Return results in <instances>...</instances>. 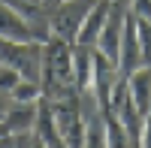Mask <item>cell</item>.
Listing matches in <instances>:
<instances>
[{
    "mask_svg": "<svg viewBox=\"0 0 151 148\" xmlns=\"http://www.w3.org/2000/svg\"><path fill=\"white\" fill-rule=\"evenodd\" d=\"M130 12L142 21H151V0H130Z\"/></svg>",
    "mask_w": 151,
    "mask_h": 148,
    "instance_id": "obj_16",
    "label": "cell"
},
{
    "mask_svg": "<svg viewBox=\"0 0 151 148\" xmlns=\"http://www.w3.org/2000/svg\"><path fill=\"white\" fill-rule=\"evenodd\" d=\"M139 148H151V112L145 115V124H142V139H139Z\"/></svg>",
    "mask_w": 151,
    "mask_h": 148,
    "instance_id": "obj_17",
    "label": "cell"
},
{
    "mask_svg": "<svg viewBox=\"0 0 151 148\" xmlns=\"http://www.w3.org/2000/svg\"><path fill=\"white\" fill-rule=\"evenodd\" d=\"M0 136H9V130H6V124L0 121Z\"/></svg>",
    "mask_w": 151,
    "mask_h": 148,
    "instance_id": "obj_21",
    "label": "cell"
},
{
    "mask_svg": "<svg viewBox=\"0 0 151 148\" xmlns=\"http://www.w3.org/2000/svg\"><path fill=\"white\" fill-rule=\"evenodd\" d=\"M0 148H18V136H0Z\"/></svg>",
    "mask_w": 151,
    "mask_h": 148,
    "instance_id": "obj_19",
    "label": "cell"
},
{
    "mask_svg": "<svg viewBox=\"0 0 151 148\" xmlns=\"http://www.w3.org/2000/svg\"><path fill=\"white\" fill-rule=\"evenodd\" d=\"M136 30H139V45H142V64L151 67V21L136 18Z\"/></svg>",
    "mask_w": 151,
    "mask_h": 148,
    "instance_id": "obj_13",
    "label": "cell"
},
{
    "mask_svg": "<svg viewBox=\"0 0 151 148\" xmlns=\"http://www.w3.org/2000/svg\"><path fill=\"white\" fill-rule=\"evenodd\" d=\"M9 106H12V97H9V94H3V91H0V121L6 118V112H9Z\"/></svg>",
    "mask_w": 151,
    "mask_h": 148,
    "instance_id": "obj_18",
    "label": "cell"
},
{
    "mask_svg": "<svg viewBox=\"0 0 151 148\" xmlns=\"http://www.w3.org/2000/svg\"><path fill=\"white\" fill-rule=\"evenodd\" d=\"M52 106V118L55 127L60 133V139L67 142V148H85V136H88V118L79 109V97H70V100H58L48 103Z\"/></svg>",
    "mask_w": 151,
    "mask_h": 148,
    "instance_id": "obj_1",
    "label": "cell"
},
{
    "mask_svg": "<svg viewBox=\"0 0 151 148\" xmlns=\"http://www.w3.org/2000/svg\"><path fill=\"white\" fill-rule=\"evenodd\" d=\"M9 97L15 103H40L42 100V88H40V82H33V79H21L15 88L9 91Z\"/></svg>",
    "mask_w": 151,
    "mask_h": 148,
    "instance_id": "obj_12",
    "label": "cell"
},
{
    "mask_svg": "<svg viewBox=\"0 0 151 148\" xmlns=\"http://www.w3.org/2000/svg\"><path fill=\"white\" fill-rule=\"evenodd\" d=\"M73 73H76V91L88 94L94 88V48L73 42Z\"/></svg>",
    "mask_w": 151,
    "mask_h": 148,
    "instance_id": "obj_9",
    "label": "cell"
},
{
    "mask_svg": "<svg viewBox=\"0 0 151 148\" xmlns=\"http://www.w3.org/2000/svg\"><path fill=\"white\" fill-rule=\"evenodd\" d=\"M127 9L130 6L124 0H112V12L106 18V27L100 33V40H97V48L109 60H115V64H118V55H121V33H124V15H127Z\"/></svg>",
    "mask_w": 151,
    "mask_h": 148,
    "instance_id": "obj_5",
    "label": "cell"
},
{
    "mask_svg": "<svg viewBox=\"0 0 151 148\" xmlns=\"http://www.w3.org/2000/svg\"><path fill=\"white\" fill-rule=\"evenodd\" d=\"M36 121H40V103H15L12 100L3 124L9 130V136H33Z\"/></svg>",
    "mask_w": 151,
    "mask_h": 148,
    "instance_id": "obj_7",
    "label": "cell"
},
{
    "mask_svg": "<svg viewBox=\"0 0 151 148\" xmlns=\"http://www.w3.org/2000/svg\"><path fill=\"white\" fill-rule=\"evenodd\" d=\"M97 0H64V3L52 6V15H48V33L60 36V40L73 42L76 33H79L85 15L91 12V6Z\"/></svg>",
    "mask_w": 151,
    "mask_h": 148,
    "instance_id": "obj_3",
    "label": "cell"
},
{
    "mask_svg": "<svg viewBox=\"0 0 151 148\" xmlns=\"http://www.w3.org/2000/svg\"><path fill=\"white\" fill-rule=\"evenodd\" d=\"M27 148H45V145H42V139L33 133V136H30V142H27Z\"/></svg>",
    "mask_w": 151,
    "mask_h": 148,
    "instance_id": "obj_20",
    "label": "cell"
},
{
    "mask_svg": "<svg viewBox=\"0 0 151 148\" xmlns=\"http://www.w3.org/2000/svg\"><path fill=\"white\" fill-rule=\"evenodd\" d=\"M103 130H106V148H133L130 133L124 130L115 112H103Z\"/></svg>",
    "mask_w": 151,
    "mask_h": 148,
    "instance_id": "obj_11",
    "label": "cell"
},
{
    "mask_svg": "<svg viewBox=\"0 0 151 148\" xmlns=\"http://www.w3.org/2000/svg\"><path fill=\"white\" fill-rule=\"evenodd\" d=\"M109 12H112V0H97V3L91 6V12L85 15V21H82V27H79V33H76L73 42L97 48V40H100V33H103V27H106Z\"/></svg>",
    "mask_w": 151,
    "mask_h": 148,
    "instance_id": "obj_8",
    "label": "cell"
},
{
    "mask_svg": "<svg viewBox=\"0 0 151 148\" xmlns=\"http://www.w3.org/2000/svg\"><path fill=\"white\" fill-rule=\"evenodd\" d=\"M0 40H9V42H45V36L21 12H15L9 3L0 0Z\"/></svg>",
    "mask_w": 151,
    "mask_h": 148,
    "instance_id": "obj_4",
    "label": "cell"
},
{
    "mask_svg": "<svg viewBox=\"0 0 151 148\" xmlns=\"http://www.w3.org/2000/svg\"><path fill=\"white\" fill-rule=\"evenodd\" d=\"M85 148H106V130H103V124H100V121H88Z\"/></svg>",
    "mask_w": 151,
    "mask_h": 148,
    "instance_id": "obj_14",
    "label": "cell"
},
{
    "mask_svg": "<svg viewBox=\"0 0 151 148\" xmlns=\"http://www.w3.org/2000/svg\"><path fill=\"white\" fill-rule=\"evenodd\" d=\"M145 67L142 64V45H139V30H136V15L127 9L124 15V33H121V55H118V70L121 76H130L133 70Z\"/></svg>",
    "mask_w": 151,
    "mask_h": 148,
    "instance_id": "obj_6",
    "label": "cell"
},
{
    "mask_svg": "<svg viewBox=\"0 0 151 148\" xmlns=\"http://www.w3.org/2000/svg\"><path fill=\"white\" fill-rule=\"evenodd\" d=\"M0 64L21 73V79L40 82L42 70V42H9L0 40Z\"/></svg>",
    "mask_w": 151,
    "mask_h": 148,
    "instance_id": "obj_2",
    "label": "cell"
},
{
    "mask_svg": "<svg viewBox=\"0 0 151 148\" xmlns=\"http://www.w3.org/2000/svg\"><path fill=\"white\" fill-rule=\"evenodd\" d=\"M127 88H130V97H133L136 109H139L142 115H148L151 112V67L133 70L127 76Z\"/></svg>",
    "mask_w": 151,
    "mask_h": 148,
    "instance_id": "obj_10",
    "label": "cell"
},
{
    "mask_svg": "<svg viewBox=\"0 0 151 148\" xmlns=\"http://www.w3.org/2000/svg\"><path fill=\"white\" fill-rule=\"evenodd\" d=\"M18 82H21V73H18V70H12V67H6V64H0V91L9 94Z\"/></svg>",
    "mask_w": 151,
    "mask_h": 148,
    "instance_id": "obj_15",
    "label": "cell"
}]
</instances>
